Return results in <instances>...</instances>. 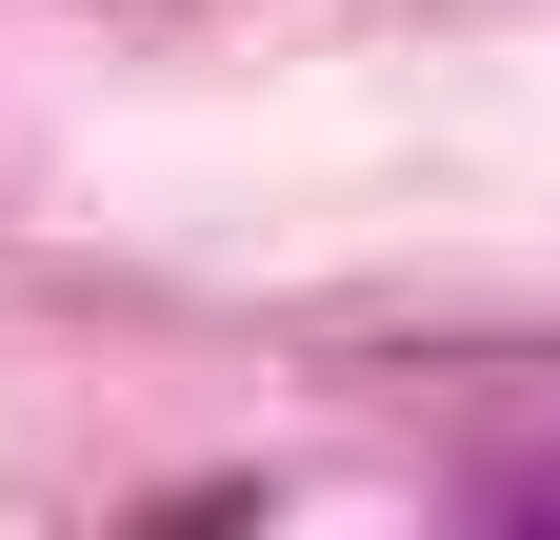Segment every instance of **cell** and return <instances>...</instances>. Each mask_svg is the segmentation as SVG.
I'll list each match as a JSON object with an SVG mask.
<instances>
[{
	"label": "cell",
	"mask_w": 560,
	"mask_h": 540,
	"mask_svg": "<svg viewBox=\"0 0 560 540\" xmlns=\"http://www.w3.org/2000/svg\"><path fill=\"white\" fill-rule=\"evenodd\" d=\"M260 501H161V520H140V540H241Z\"/></svg>",
	"instance_id": "cell-1"
},
{
	"label": "cell",
	"mask_w": 560,
	"mask_h": 540,
	"mask_svg": "<svg viewBox=\"0 0 560 540\" xmlns=\"http://www.w3.org/2000/svg\"><path fill=\"white\" fill-rule=\"evenodd\" d=\"M460 540H560V501H540V520H460Z\"/></svg>",
	"instance_id": "cell-2"
}]
</instances>
